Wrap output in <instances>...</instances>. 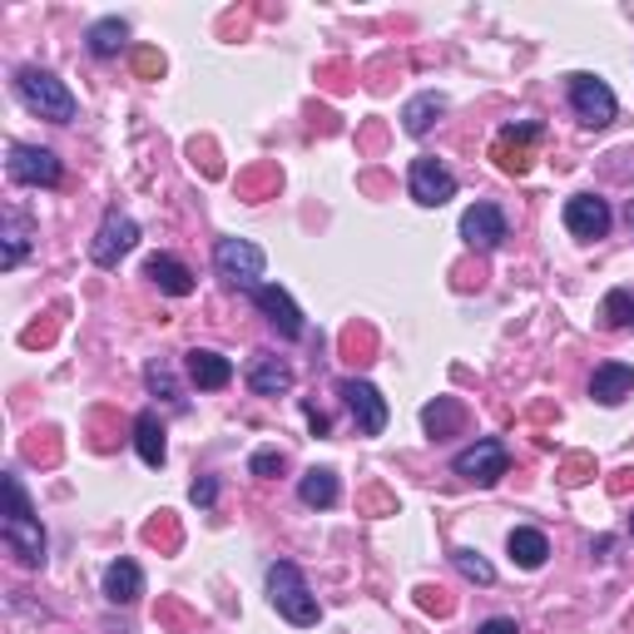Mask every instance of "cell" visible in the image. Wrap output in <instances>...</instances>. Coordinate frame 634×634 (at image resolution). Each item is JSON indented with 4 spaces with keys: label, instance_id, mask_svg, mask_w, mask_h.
Wrapping results in <instances>:
<instances>
[{
    "label": "cell",
    "instance_id": "cell-20",
    "mask_svg": "<svg viewBox=\"0 0 634 634\" xmlns=\"http://www.w3.org/2000/svg\"><path fill=\"white\" fill-rule=\"evenodd\" d=\"M421 427H427V436L446 441V436H456V431L466 427V407L456 397H436V402L421 407Z\"/></svg>",
    "mask_w": 634,
    "mask_h": 634
},
{
    "label": "cell",
    "instance_id": "cell-30",
    "mask_svg": "<svg viewBox=\"0 0 634 634\" xmlns=\"http://www.w3.org/2000/svg\"><path fill=\"white\" fill-rule=\"evenodd\" d=\"M248 471H253V476H263V481H268V476H278V471H283V452H273V446H263V452H253V462H248Z\"/></svg>",
    "mask_w": 634,
    "mask_h": 634
},
{
    "label": "cell",
    "instance_id": "cell-1",
    "mask_svg": "<svg viewBox=\"0 0 634 634\" xmlns=\"http://www.w3.org/2000/svg\"><path fill=\"white\" fill-rule=\"evenodd\" d=\"M5 495H11V511H5V521H0V540H5V550L31 570L45 565V526L31 511V495H25L21 476H5Z\"/></svg>",
    "mask_w": 634,
    "mask_h": 634
},
{
    "label": "cell",
    "instance_id": "cell-37",
    "mask_svg": "<svg viewBox=\"0 0 634 634\" xmlns=\"http://www.w3.org/2000/svg\"><path fill=\"white\" fill-rule=\"evenodd\" d=\"M630 228H634V204H630Z\"/></svg>",
    "mask_w": 634,
    "mask_h": 634
},
{
    "label": "cell",
    "instance_id": "cell-22",
    "mask_svg": "<svg viewBox=\"0 0 634 634\" xmlns=\"http://www.w3.org/2000/svg\"><path fill=\"white\" fill-rule=\"evenodd\" d=\"M337 495H343V486H337V471H327V466H312V471H302L298 481V501L312 505V511H327V505H337Z\"/></svg>",
    "mask_w": 634,
    "mask_h": 634
},
{
    "label": "cell",
    "instance_id": "cell-12",
    "mask_svg": "<svg viewBox=\"0 0 634 634\" xmlns=\"http://www.w3.org/2000/svg\"><path fill=\"white\" fill-rule=\"evenodd\" d=\"M248 298H253V308H259L283 337H302V333H308V323H302V308L288 298V288H278V283H259V288L248 292Z\"/></svg>",
    "mask_w": 634,
    "mask_h": 634
},
{
    "label": "cell",
    "instance_id": "cell-26",
    "mask_svg": "<svg viewBox=\"0 0 634 634\" xmlns=\"http://www.w3.org/2000/svg\"><path fill=\"white\" fill-rule=\"evenodd\" d=\"M441 115H446V99H441V95H417V99H407V109H402V130L421 140Z\"/></svg>",
    "mask_w": 634,
    "mask_h": 634
},
{
    "label": "cell",
    "instance_id": "cell-28",
    "mask_svg": "<svg viewBox=\"0 0 634 634\" xmlns=\"http://www.w3.org/2000/svg\"><path fill=\"white\" fill-rule=\"evenodd\" d=\"M452 565L462 570V575H466V581H471V585H491V581H495L491 560H486V555H476V550H452Z\"/></svg>",
    "mask_w": 634,
    "mask_h": 634
},
{
    "label": "cell",
    "instance_id": "cell-16",
    "mask_svg": "<svg viewBox=\"0 0 634 634\" xmlns=\"http://www.w3.org/2000/svg\"><path fill=\"white\" fill-rule=\"evenodd\" d=\"M630 392H634V367L630 362H600V367H595L590 397L600 402V407H620Z\"/></svg>",
    "mask_w": 634,
    "mask_h": 634
},
{
    "label": "cell",
    "instance_id": "cell-11",
    "mask_svg": "<svg viewBox=\"0 0 634 634\" xmlns=\"http://www.w3.org/2000/svg\"><path fill=\"white\" fill-rule=\"evenodd\" d=\"M540 140V124L536 119H526V124H505L501 134H495V144H491V159H495V169L501 174H526L530 169V144Z\"/></svg>",
    "mask_w": 634,
    "mask_h": 634
},
{
    "label": "cell",
    "instance_id": "cell-38",
    "mask_svg": "<svg viewBox=\"0 0 634 634\" xmlns=\"http://www.w3.org/2000/svg\"><path fill=\"white\" fill-rule=\"evenodd\" d=\"M630 540H634V516H630Z\"/></svg>",
    "mask_w": 634,
    "mask_h": 634
},
{
    "label": "cell",
    "instance_id": "cell-23",
    "mask_svg": "<svg viewBox=\"0 0 634 634\" xmlns=\"http://www.w3.org/2000/svg\"><path fill=\"white\" fill-rule=\"evenodd\" d=\"M5 248H0V268L11 273L25 263V253H31V218L21 214V208H5Z\"/></svg>",
    "mask_w": 634,
    "mask_h": 634
},
{
    "label": "cell",
    "instance_id": "cell-9",
    "mask_svg": "<svg viewBox=\"0 0 634 634\" xmlns=\"http://www.w3.org/2000/svg\"><path fill=\"white\" fill-rule=\"evenodd\" d=\"M134 243H140V224H134L130 214L109 208L105 224H99V234H95V243H89V259H95L99 268H119V259H124Z\"/></svg>",
    "mask_w": 634,
    "mask_h": 634
},
{
    "label": "cell",
    "instance_id": "cell-14",
    "mask_svg": "<svg viewBox=\"0 0 634 634\" xmlns=\"http://www.w3.org/2000/svg\"><path fill=\"white\" fill-rule=\"evenodd\" d=\"M610 224H614V214H610V204H605L600 194H575L565 204V228L575 238H585V243L605 238V234H610Z\"/></svg>",
    "mask_w": 634,
    "mask_h": 634
},
{
    "label": "cell",
    "instance_id": "cell-4",
    "mask_svg": "<svg viewBox=\"0 0 634 634\" xmlns=\"http://www.w3.org/2000/svg\"><path fill=\"white\" fill-rule=\"evenodd\" d=\"M263 263H268V259H263V248L248 243V238H218V243H214V268H218V278H228L234 288H243V292L259 288Z\"/></svg>",
    "mask_w": 634,
    "mask_h": 634
},
{
    "label": "cell",
    "instance_id": "cell-8",
    "mask_svg": "<svg viewBox=\"0 0 634 634\" xmlns=\"http://www.w3.org/2000/svg\"><path fill=\"white\" fill-rule=\"evenodd\" d=\"M411 199H417L421 208H441V204H452L456 199V174L446 169L441 159H431V154H421V159H411Z\"/></svg>",
    "mask_w": 634,
    "mask_h": 634
},
{
    "label": "cell",
    "instance_id": "cell-17",
    "mask_svg": "<svg viewBox=\"0 0 634 634\" xmlns=\"http://www.w3.org/2000/svg\"><path fill=\"white\" fill-rule=\"evenodd\" d=\"M144 278L159 292H169V298H189V292H194V273H189V263L174 259V253H154V259L144 263Z\"/></svg>",
    "mask_w": 634,
    "mask_h": 634
},
{
    "label": "cell",
    "instance_id": "cell-13",
    "mask_svg": "<svg viewBox=\"0 0 634 634\" xmlns=\"http://www.w3.org/2000/svg\"><path fill=\"white\" fill-rule=\"evenodd\" d=\"M505 214L495 204H471L462 214V238H466V248H476V253H491V248H501L505 243Z\"/></svg>",
    "mask_w": 634,
    "mask_h": 634
},
{
    "label": "cell",
    "instance_id": "cell-7",
    "mask_svg": "<svg viewBox=\"0 0 634 634\" xmlns=\"http://www.w3.org/2000/svg\"><path fill=\"white\" fill-rule=\"evenodd\" d=\"M343 402H347V411H352V421H357V431L362 436H382L387 431V397L367 382V376H347L343 382Z\"/></svg>",
    "mask_w": 634,
    "mask_h": 634
},
{
    "label": "cell",
    "instance_id": "cell-3",
    "mask_svg": "<svg viewBox=\"0 0 634 634\" xmlns=\"http://www.w3.org/2000/svg\"><path fill=\"white\" fill-rule=\"evenodd\" d=\"M15 95H21V105L31 109V115L50 119V124H70L75 119V95L65 89V80H55L50 70H15Z\"/></svg>",
    "mask_w": 634,
    "mask_h": 634
},
{
    "label": "cell",
    "instance_id": "cell-19",
    "mask_svg": "<svg viewBox=\"0 0 634 634\" xmlns=\"http://www.w3.org/2000/svg\"><path fill=\"white\" fill-rule=\"evenodd\" d=\"M144 595V570L134 560H115L105 570V600L109 605H134Z\"/></svg>",
    "mask_w": 634,
    "mask_h": 634
},
{
    "label": "cell",
    "instance_id": "cell-10",
    "mask_svg": "<svg viewBox=\"0 0 634 634\" xmlns=\"http://www.w3.org/2000/svg\"><path fill=\"white\" fill-rule=\"evenodd\" d=\"M5 169H11L15 183H31V189H55L60 183V159H55L50 149H40V144H11V159H5Z\"/></svg>",
    "mask_w": 634,
    "mask_h": 634
},
{
    "label": "cell",
    "instance_id": "cell-25",
    "mask_svg": "<svg viewBox=\"0 0 634 634\" xmlns=\"http://www.w3.org/2000/svg\"><path fill=\"white\" fill-rule=\"evenodd\" d=\"M134 446H140V462L144 466H164V456H169V441H164L159 411H140V421H134Z\"/></svg>",
    "mask_w": 634,
    "mask_h": 634
},
{
    "label": "cell",
    "instance_id": "cell-18",
    "mask_svg": "<svg viewBox=\"0 0 634 634\" xmlns=\"http://www.w3.org/2000/svg\"><path fill=\"white\" fill-rule=\"evenodd\" d=\"M248 387L259 397H283V392H292V367L273 352H259L253 367H248Z\"/></svg>",
    "mask_w": 634,
    "mask_h": 634
},
{
    "label": "cell",
    "instance_id": "cell-2",
    "mask_svg": "<svg viewBox=\"0 0 634 634\" xmlns=\"http://www.w3.org/2000/svg\"><path fill=\"white\" fill-rule=\"evenodd\" d=\"M268 600H273V610L288 624H298V630L323 620V605L308 590V581H302V570L292 565V560H273L268 565Z\"/></svg>",
    "mask_w": 634,
    "mask_h": 634
},
{
    "label": "cell",
    "instance_id": "cell-6",
    "mask_svg": "<svg viewBox=\"0 0 634 634\" xmlns=\"http://www.w3.org/2000/svg\"><path fill=\"white\" fill-rule=\"evenodd\" d=\"M452 471L471 486H495L505 471H511V452H505V441L486 436V441H476V446H466V452H456Z\"/></svg>",
    "mask_w": 634,
    "mask_h": 634
},
{
    "label": "cell",
    "instance_id": "cell-35",
    "mask_svg": "<svg viewBox=\"0 0 634 634\" xmlns=\"http://www.w3.org/2000/svg\"><path fill=\"white\" fill-rule=\"evenodd\" d=\"M308 427H312V436H327V417L318 407H308Z\"/></svg>",
    "mask_w": 634,
    "mask_h": 634
},
{
    "label": "cell",
    "instance_id": "cell-36",
    "mask_svg": "<svg viewBox=\"0 0 634 634\" xmlns=\"http://www.w3.org/2000/svg\"><path fill=\"white\" fill-rule=\"evenodd\" d=\"M610 550H614V540H610V536H600V540H595V546H590V555H600V560H605V555H610Z\"/></svg>",
    "mask_w": 634,
    "mask_h": 634
},
{
    "label": "cell",
    "instance_id": "cell-5",
    "mask_svg": "<svg viewBox=\"0 0 634 634\" xmlns=\"http://www.w3.org/2000/svg\"><path fill=\"white\" fill-rule=\"evenodd\" d=\"M570 109H575L585 130H605V124H614L620 99L600 75H570Z\"/></svg>",
    "mask_w": 634,
    "mask_h": 634
},
{
    "label": "cell",
    "instance_id": "cell-31",
    "mask_svg": "<svg viewBox=\"0 0 634 634\" xmlns=\"http://www.w3.org/2000/svg\"><path fill=\"white\" fill-rule=\"evenodd\" d=\"M189 501H194L199 511H208V505L218 501V481H214V476H199V481L189 486Z\"/></svg>",
    "mask_w": 634,
    "mask_h": 634
},
{
    "label": "cell",
    "instance_id": "cell-29",
    "mask_svg": "<svg viewBox=\"0 0 634 634\" xmlns=\"http://www.w3.org/2000/svg\"><path fill=\"white\" fill-rule=\"evenodd\" d=\"M144 382H149V392L169 397V402H174V411H183V407H189V402L179 397V387H174V376H169V367H164V362H149V367H144Z\"/></svg>",
    "mask_w": 634,
    "mask_h": 634
},
{
    "label": "cell",
    "instance_id": "cell-24",
    "mask_svg": "<svg viewBox=\"0 0 634 634\" xmlns=\"http://www.w3.org/2000/svg\"><path fill=\"white\" fill-rule=\"evenodd\" d=\"M505 546H511V560H516L521 570H540L550 560V540H546V530H536V526H516Z\"/></svg>",
    "mask_w": 634,
    "mask_h": 634
},
{
    "label": "cell",
    "instance_id": "cell-33",
    "mask_svg": "<svg viewBox=\"0 0 634 634\" xmlns=\"http://www.w3.org/2000/svg\"><path fill=\"white\" fill-rule=\"evenodd\" d=\"M476 634H521V630H516V620H511V614H495V620H486Z\"/></svg>",
    "mask_w": 634,
    "mask_h": 634
},
{
    "label": "cell",
    "instance_id": "cell-21",
    "mask_svg": "<svg viewBox=\"0 0 634 634\" xmlns=\"http://www.w3.org/2000/svg\"><path fill=\"white\" fill-rule=\"evenodd\" d=\"M85 45H89V55H95V60H115V55L130 45V25L119 21V15H105V21H95L85 31Z\"/></svg>",
    "mask_w": 634,
    "mask_h": 634
},
{
    "label": "cell",
    "instance_id": "cell-15",
    "mask_svg": "<svg viewBox=\"0 0 634 634\" xmlns=\"http://www.w3.org/2000/svg\"><path fill=\"white\" fill-rule=\"evenodd\" d=\"M183 372L194 382L199 392H218L234 382V362L224 352H208V347H194V352H183Z\"/></svg>",
    "mask_w": 634,
    "mask_h": 634
},
{
    "label": "cell",
    "instance_id": "cell-32",
    "mask_svg": "<svg viewBox=\"0 0 634 634\" xmlns=\"http://www.w3.org/2000/svg\"><path fill=\"white\" fill-rule=\"evenodd\" d=\"M590 471H595L590 456H570V462H565V476H560V481H565V486H581V481H590Z\"/></svg>",
    "mask_w": 634,
    "mask_h": 634
},
{
    "label": "cell",
    "instance_id": "cell-27",
    "mask_svg": "<svg viewBox=\"0 0 634 634\" xmlns=\"http://www.w3.org/2000/svg\"><path fill=\"white\" fill-rule=\"evenodd\" d=\"M600 318H605V327H614V333H634V292L610 288L605 302H600Z\"/></svg>",
    "mask_w": 634,
    "mask_h": 634
},
{
    "label": "cell",
    "instance_id": "cell-34",
    "mask_svg": "<svg viewBox=\"0 0 634 634\" xmlns=\"http://www.w3.org/2000/svg\"><path fill=\"white\" fill-rule=\"evenodd\" d=\"M134 65H140V75H159V70H164V60H159V55H154V50H140V60H134Z\"/></svg>",
    "mask_w": 634,
    "mask_h": 634
}]
</instances>
